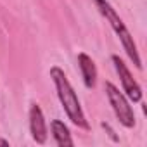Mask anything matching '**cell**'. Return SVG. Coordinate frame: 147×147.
<instances>
[{"label":"cell","instance_id":"5b68a950","mask_svg":"<svg viewBox=\"0 0 147 147\" xmlns=\"http://www.w3.org/2000/svg\"><path fill=\"white\" fill-rule=\"evenodd\" d=\"M30 131H31V137L36 144L47 142V137H49L47 123H45L43 111L38 104H31V107H30Z\"/></svg>","mask_w":147,"mask_h":147},{"label":"cell","instance_id":"9c48e42d","mask_svg":"<svg viewBox=\"0 0 147 147\" xmlns=\"http://www.w3.org/2000/svg\"><path fill=\"white\" fill-rule=\"evenodd\" d=\"M0 145H5V147H9V142H7V140H4V138H0Z\"/></svg>","mask_w":147,"mask_h":147},{"label":"cell","instance_id":"277c9868","mask_svg":"<svg viewBox=\"0 0 147 147\" xmlns=\"http://www.w3.org/2000/svg\"><path fill=\"white\" fill-rule=\"evenodd\" d=\"M111 61H113L114 69H116L118 76H119V82H121V87H123V92H125L126 99H130L131 102H140L142 100V87L131 76V73H130L128 66L125 64V61L116 54L111 55Z\"/></svg>","mask_w":147,"mask_h":147},{"label":"cell","instance_id":"ba28073f","mask_svg":"<svg viewBox=\"0 0 147 147\" xmlns=\"http://www.w3.org/2000/svg\"><path fill=\"white\" fill-rule=\"evenodd\" d=\"M102 128H104V130H106V131L109 133V137H111V138H113L114 142H118V137L114 135V130H113V128H111V126H109L107 123H102Z\"/></svg>","mask_w":147,"mask_h":147},{"label":"cell","instance_id":"7a4b0ae2","mask_svg":"<svg viewBox=\"0 0 147 147\" xmlns=\"http://www.w3.org/2000/svg\"><path fill=\"white\" fill-rule=\"evenodd\" d=\"M99 12L106 18V21L111 24V28L114 30V33L118 35V38L121 40L123 43V49L126 52V55L130 57V61L135 64V67H142V61H140V55H138V49H137V43L131 36V33L128 31V28L125 26L123 19L118 16V12L113 9V5L107 2V0H94Z\"/></svg>","mask_w":147,"mask_h":147},{"label":"cell","instance_id":"6da1fadb","mask_svg":"<svg viewBox=\"0 0 147 147\" xmlns=\"http://www.w3.org/2000/svg\"><path fill=\"white\" fill-rule=\"evenodd\" d=\"M50 78L55 85V90H57V97L61 100V106L64 109V113L67 114V118L71 119L73 125H76L78 128H83V130H90V125L87 121V116L82 109V104H80V99L73 88V85L69 83L66 73L59 67V66H54L50 67Z\"/></svg>","mask_w":147,"mask_h":147},{"label":"cell","instance_id":"3957f363","mask_svg":"<svg viewBox=\"0 0 147 147\" xmlns=\"http://www.w3.org/2000/svg\"><path fill=\"white\" fill-rule=\"evenodd\" d=\"M104 90H106V95L109 99V104H111L118 121L125 128H133L135 126V113H133L126 95L123 92H119V88L116 85H113L111 82H106Z\"/></svg>","mask_w":147,"mask_h":147},{"label":"cell","instance_id":"8992f818","mask_svg":"<svg viewBox=\"0 0 147 147\" xmlns=\"http://www.w3.org/2000/svg\"><path fill=\"white\" fill-rule=\"evenodd\" d=\"M78 66H80V71H82V78H83V83L88 90L95 88L97 85V66L94 62V59L85 54V52H80L78 54Z\"/></svg>","mask_w":147,"mask_h":147},{"label":"cell","instance_id":"52a82bcc","mask_svg":"<svg viewBox=\"0 0 147 147\" xmlns=\"http://www.w3.org/2000/svg\"><path fill=\"white\" fill-rule=\"evenodd\" d=\"M50 131H52V137H54V140H55L57 145H61V147H71V145H75V142H73V138H71L69 128L61 119H52Z\"/></svg>","mask_w":147,"mask_h":147}]
</instances>
